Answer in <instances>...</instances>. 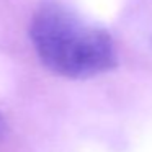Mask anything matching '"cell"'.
<instances>
[{"instance_id":"cell-2","label":"cell","mask_w":152,"mask_h":152,"mask_svg":"<svg viewBox=\"0 0 152 152\" xmlns=\"http://www.w3.org/2000/svg\"><path fill=\"white\" fill-rule=\"evenodd\" d=\"M5 132H7V123H5L4 116L0 115V139L5 136Z\"/></svg>"},{"instance_id":"cell-1","label":"cell","mask_w":152,"mask_h":152,"mask_svg":"<svg viewBox=\"0 0 152 152\" xmlns=\"http://www.w3.org/2000/svg\"><path fill=\"white\" fill-rule=\"evenodd\" d=\"M30 38L43 66L61 77L87 79L116 66L111 36L56 2L36 10Z\"/></svg>"}]
</instances>
